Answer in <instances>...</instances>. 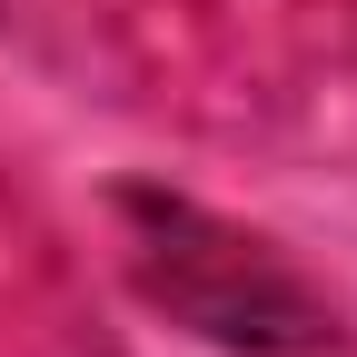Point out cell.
I'll list each match as a JSON object with an SVG mask.
<instances>
[{
    "mask_svg": "<svg viewBox=\"0 0 357 357\" xmlns=\"http://www.w3.org/2000/svg\"><path fill=\"white\" fill-rule=\"evenodd\" d=\"M119 229H129L139 288L189 337L238 347V357H318V347H337V318L318 307V288L268 238H248V229H229V218H208V208L169 199V189H119Z\"/></svg>",
    "mask_w": 357,
    "mask_h": 357,
    "instance_id": "cell-1",
    "label": "cell"
}]
</instances>
